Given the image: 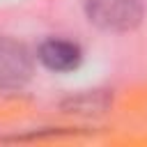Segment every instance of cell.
Here are the masks:
<instances>
[{
  "label": "cell",
  "instance_id": "cell-1",
  "mask_svg": "<svg viewBox=\"0 0 147 147\" xmlns=\"http://www.w3.org/2000/svg\"><path fill=\"white\" fill-rule=\"evenodd\" d=\"M87 18L110 32H126L133 30L145 11L142 0H85Z\"/></svg>",
  "mask_w": 147,
  "mask_h": 147
},
{
  "label": "cell",
  "instance_id": "cell-2",
  "mask_svg": "<svg viewBox=\"0 0 147 147\" xmlns=\"http://www.w3.org/2000/svg\"><path fill=\"white\" fill-rule=\"evenodd\" d=\"M30 51L11 37H0V90H18L30 80Z\"/></svg>",
  "mask_w": 147,
  "mask_h": 147
},
{
  "label": "cell",
  "instance_id": "cell-3",
  "mask_svg": "<svg viewBox=\"0 0 147 147\" xmlns=\"http://www.w3.org/2000/svg\"><path fill=\"white\" fill-rule=\"evenodd\" d=\"M37 57L39 62L51 69V71H74L80 60H83V51L76 41H69V39H57V37H51L46 41L39 44V51H37Z\"/></svg>",
  "mask_w": 147,
  "mask_h": 147
},
{
  "label": "cell",
  "instance_id": "cell-4",
  "mask_svg": "<svg viewBox=\"0 0 147 147\" xmlns=\"http://www.w3.org/2000/svg\"><path fill=\"white\" fill-rule=\"evenodd\" d=\"M108 101L110 99L101 92H85V94L69 99L64 103V108H69V113H101L108 106Z\"/></svg>",
  "mask_w": 147,
  "mask_h": 147
}]
</instances>
